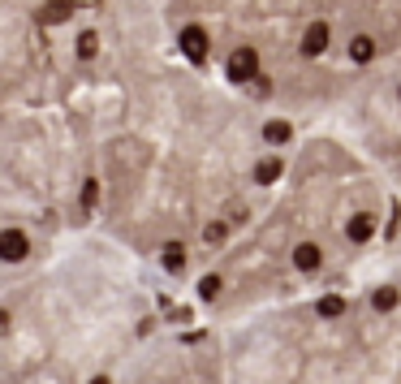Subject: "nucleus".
<instances>
[{
  "mask_svg": "<svg viewBox=\"0 0 401 384\" xmlns=\"http://www.w3.org/2000/svg\"><path fill=\"white\" fill-rule=\"evenodd\" d=\"M315 311H319V315H324V319H336V315H341V311H346V298H341V294H324V298H319V307H315Z\"/></svg>",
  "mask_w": 401,
  "mask_h": 384,
  "instance_id": "f8f14e48",
  "label": "nucleus"
},
{
  "mask_svg": "<svg viewBox=\"0 0 401 384\" xmlns=\"http://www.w3.org/2000/svg\"><path fill=\"white\" fill-rule=\"evenodd\" d=\"M263 138H268L272 147H280V143L294 138V130H290V121H268V126H263Z\"/></svg>",
  "mask_w": 401,
  "mask_h": 384,
  "instance_id": "9b49d317",
  "label": "nucleus"
},
{
  "mask_svg": "<svg viewBox=\"0 0 401 384\" xmlns=\"http://www.w3.org/2000/svg\"><path fill=\"white\" fill-rule=\"evenodd\" d=\"M95 199H99V182H87L82 186V203H95Z\"/></svg>",
  "mask_w": 401,
  "mask_h": 384,
  "instance_id": "dca6fc26",
  "label": "nucleus"
},
{
  "mask_svg": "<svg viewBox=\"0 0 401 384\" xmlns=\"http://www.w3.org/2000/svg\"><path fill=\"white\" fill-rule=\"evenodd\" d=\"M31 255V238L22 229H0V259L5 263H22Z\"/></svg>",
  "mask_w": 401,
  "mask_h": 384,
  "instance_id": "f03ea898",
  "label": "nucleus"
},
{
  "mask_svg": "<svg viewBox=\"0 0 401 384\" xmlns=\"http://www.w3.org/2000/svg\"><path fill=\"white\" fill-rule=\"evenodd\" d=\"M224 74H229V82H255L259 78V52L255 48H234L229 61H224Z\"/></svg>",
  "mask_w": 401,
  "mask_h": 384,
  "instance_id": "f257e3e1",
  "label": "nucleus"
},
{
  "mask_svg": "<svg viewBox=\"0 0 401 384\" xmlns=\"http://www.w3.org/2000/svg\"><path fill=\"white\" fill-rule=\"evenodd\" d=\"M5 333H9V311L0 307V337H5Z\"/></svg>",
  "mask_w": 401,
  "mask_h": 384,
  "instance_id": "f3484780",
  "label": "nucleus"
},
{
  "mask_svg": "<svg viewBox=\"0 0 401 384\" xmlns=\"http://www.w3.org/2000/svg\"><path fill=\"white\" fill-rule=\"evenodd\" d=\"M91 384H112V380H108V375H95V380H91Z\"/></svg>",
  "mask_w": 401,
  "mask_h": 384,
  "instance_id": "a211bd4d",
  "label": "nucleus"
},
{
  "mask_svg": "<svg viewBox=\"0 0 401 384\" xmlns=\"http://www.w3.org/2000/svg\"><path fill=\"white\" fill-rule=\"evenodd\" d=\"M224 234H229V225H224V221H212V225L203 229V242H207V246H220Z\"/></svg>",
  "mask_w": 401,
  "mask_h": 384,
  "instance_id": "4468645a",
  "label": "nucleus"
},
{
  "mask_svg": "<svg viewBox=\"0 0 401 384\" xmlns=\"http://www.w3.org/2000/svg\"><path fill=\"white\" fill-rule=\"evenodd\" d=\"M276 177H280V160H276V155H268V160L255 164V182H259V186H272Z\"/></svg>",
  "mask_w": 401,
  "mask_h": 384,
  "instance_id": "9d476101",
  "label": "nucleus"
},
{
  "mask_svg": "<svg viewBox=\"0 0 401 384\" xmlns=\"http://www.w3.org/2000/svg\"><path fill=\"white\" fill-rule=\"evenodd\" d=\"M216 294H220V277H203V281H199V298H203V302H212Z\"/></svg>",
  "mask_w": 401,
  "mask_h": 384,
  "instance_id": "2eb2a0df",
  "label": "nucleus"
},
{
  "mask_svg": "<svg viewBox=\"0 0 401 384\" xmlns=\"http://www.w3.org/2000/svg\"><path fill=\"white\" fill-rule=\"evenodd\" d=\"M95 52H99V35L95 31H82L78 35V57L82 61H95Z\"/></svg>",
  "mask_w": 401,
  "mask_h": 384,
  "instance_id": "ddd939ff",
  "label": "nucleus"
},
{
  "mask_svg": "<svg viewBox=\"0 0 401 384\" xmlns=\"http://www.w3.org/2000/svg\"><path fill=\"white\" fill-rule=\"evenodd\" d=\"M397 302H401V290H392V285H380V290L371 294V307H375L380 315H388V311H397Z\"/></svg>",
  "mask_w": 401,
  "mask_h": 384,
  "instance_id": "0eeeda50",
  "label": "nucleus"
},
{
  "mask_svg": "<svg viewBox=\"0 0 401 384\" xmlns=\"http://www.w3.org/2000/svg\"><path fill=\"white\" fill-rule=\"evenodd\" d=\"M328 39H332L328 22H311L307 35H302V52H307V57H324V52H328Z\"/></svg>",
  "mask_w": 401,
  "mask_h": 384,
  "instance_id": "20e7f679",
  "label": "nucleus"
},
{
  "mask_svg": "<svg viewBox=\"0 0 401 384\" xmlns=\"http://www.w3.org/2000/svg\"><path fill=\"white\" fill-rule=\"evenodd\" d=\"M350 57H354L358 65H367V61L375 57V39H371V35H354V43H350Z\"/></svg>",
  "mask_w": 401,
  "mask_h": 384,
  "instance_id": "1a4fd4ad",
  "label": "nucleus"
},
{
  "mask_svg": "<svg viewBox=\"0 0 401 384\" xmlns=\"http://www.w3.org/2000/svg\"><path fill=\"white\" fill-rule=\"evenodd\" d=\"M160 259H164V268H168V272H182V268H186V246H182V242H164Z\"/></svg>",
  "mask_w": 401,
  "mask_h": 384,
  "instance_id": "6e6552de",
  "label": "nucleus"
},
{
  "mask_svg": "<svg viewBox=\"0 0 401 384\" xmlns=\"http://www.w3.org/2000/svg\"><path fill=\"white\" fill-rule=\"evenodd\" d=\"M177 48L186 52V61H194V65L207 61V31H203V26H186L182 39H177Z\"/></svg>",
  "mask_w": 401,
  "mask_h": 384,
  "instance_id": "7ed1b4c3",
  "label": "nucleus"
},
{
  "mask_svg": "<svg viewBox=\"0 0 401 384\" xmlns=\"http://www.w3.org/2000/svg\"><path fill=\"white\" fill-rule=\"evenodd\" d=\"M65 5H91V0H65Z\"/></svg>",
  "mask_w": 401,
  "mask_h": 384,
  "instance_id": "6ab92c4d",
  "label": "nucleus"
},
{
  "mask_svg": "<svg viewBox=\"0 0 401 384\" xmlns=\"http://www.w3.org/2000/svg\"><path fill=\"white\" fill-rule=\"evenodd\" d=\"M319 263H324L319 246H315V242H298V251H294V268H298V272H315Z\"/></svg>",
  "mask_w": 401,
  "mask_h": 384,
  "instance_id": "39448f33",
  "label": "nucleus"
},
{
  "mask_svg": "<svg viewBox=\"0 0 401 384\" xmlns=\"http://www.w3.org/2000/svg\"><path fill=\"white\" fill-rule=\"evenodd\" d=\"M371 234H375V225H371L367 212L350 216V225H346V238H350V242H371Z\"/></svg>",
  "mask_w": 401,
  "mask_h": 384,
  "instance_id": "423d86ee",
  "label": "nucleus"
}]
</instances>
